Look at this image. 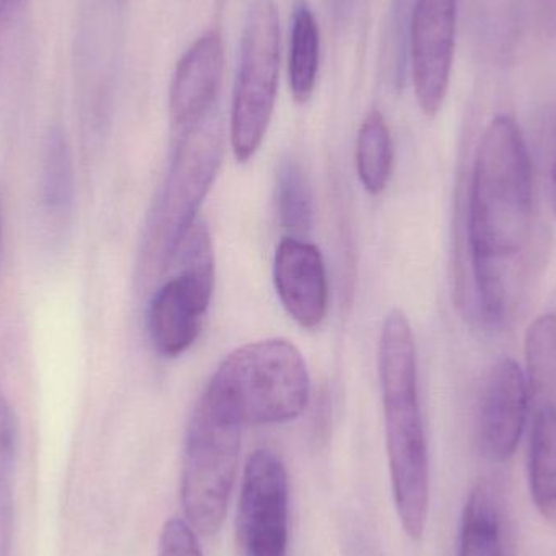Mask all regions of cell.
<instances>
[{
	"label": "cell",
	"mask_w": 556,
	"mask_h": 556,
	"mask_svg": "<svg viewBox=\"0 0 556 556\" xmlns=\"http://www.w3.org/2000/svg\"><path fill=\"white\" fill-rule=\"evenodd\" d=\"M534 228L528 146L515 117L498 114L480 137L470 181V263L483 319L500 324L511 307L515 273Z\"/></svg>",
	"instance_id": "obj_1"
},
{
	"label": "cell",
	"mask_w": 556,
	"mask_h": 556,
	"mask_svg": "<svg viewBox=\"0 0 556 556\" xmlns=\"http://www.w3.org/2000/svg\"><path fill=\"white\" fill-rule=\"evenodd\" d=\"M379 376L394 505L405 534L418 542L430 511V457L418 395L417 345L401 309H392L382 324Z\"/></svg>",
	"instance_id": "obj_2"
},
{
	"label": "cell",
	"mask_w": 556,
	"mask_h": 556,
	"mask_svg": "<svg viewBox=\"0 0 556 556\" xmlns=\"http://www.w3.org/2000/svg\"><path fill=\"white\" fill-rule=\"evenodd\" d=\"M205 392L244 427L287 424L307 407L309 371L290 340H257L231 352Z\"/></svg>",
	"instance_id": "obj_3"
},
{
	"label": "cell",
	"mask_w": 556,
	"mask_h": 556,
	"mask_svg": "<svg viewBox=\"0 0 556 556\" xmlns=\"http://www.w3.org/2000/svg\"><path fill=\"white\" fill-rule=\"evenodd\" d=\"M243 428L237 415L202 394L186 433L181 479L185 518L198 534H217L227 518Z\"/></svg>",
	"instance_id": "obj_4"
},
{
	"label": "cell",
	"mask_w": 556,
	"mask_h": 556,
	"mask_svg": "<svg viewBox=\"0 0 556 556\" xmlns=\"http://www.w3.org/2000/svg\"><path fill=\"white\" fill-rule=\"evenodd\" d=\"M224 155L220 114L212 110L182 130L162 199L150 222L143 250L147 274L165 273L195 224L199 207L214 185Z\"/></svg>",
	"instance_id": "obj_5"
},
{
	"label": "cell",
	"mask_w": 556,
	"mask_h": 556,
	"mask_svg": "<svg viewBox=\"0 0 556 556\" xmlns=\"http://www.w3.org/2000/svg\"><path fill=\"white\" fill-rule=\"evenodd\" d=\"M280 20L274 0H253L244 23L230 117L235 159L248 163L263 146L280 78Z\"/></svg>",
	"instance_id": "obj_6"
},
{
	"label": "cell",
	"mask_w": 556,
	"mask_h": 556,
	"mask_svg": "<svg viewBox=\"0 0 556 556\" xmlns=\"http://www.w3.org/2000/svg\"><path fill=\"white\" fill-rule=\"evenodd\" d=\"M176 260L181 273L156 291L147 316L152 345L166 358L182 355L198 340L214 293V248L205 225L194 224Z\"/></svg>",
	"instance_id": "obj_7"
},
{
	"label": "cell",
	"mask_w": 556,
	"mask_h": 556,
	"mask_svg": "<svg viewBox=\"0 0 556 556\" xmlns=\"http://www.w3.org/2000/svg\"><path fill=\"white\" fill-rule=\"evenodd\" d=\"M237 525L244 556H288L290 482L283 460L267 447L244 467Z\"/></svg>",
	"instance_id": "obj_8"
},
{
	"label": "cell",
	"mask_w": 556,
	"mask_h": 556,
	"mask_svg": "<svg viewBox=\"0 0 556 556\" xmlns=\"http://www.w3.org/2000/svg\"><path fill=\"white\" fill-rule=\"evenodd\" d=\"M456 28L457 0H415L408 23L412 80L428 117L440 113L450 90Z\"/></svg>",
	"instance_id": "obj_9"
},
{
	"label": "cell",
	"mask_w": 556,
	"mask_h": 556,
	"mask_svg": "<svg viewBox=\"0 0 556 556\" xmlns=\"http://www.w3.org/2000/svg\"><path fill=\"white\" fill-rule=\"evenodd\" d=\"M528 378L521 366L503 358L490 369L480 394L477 437L480 450L493 463H506L515 456L528 420Z\"/></svg>",
	"instance_id": "obj_10"
},
{
	"label": "cell",
	"mask_w": 556,
	"mask_h": 556,
	"mask_svg": "<svg viewBox=\"0 0 556 556\" xmlns=\"http://www.w3.org/2000/svg\"><path fill=\"white\" fill-rule=\"evenodd\" d=\"M274 283L281 306L304 329H316L329 311V280L323 254L301 238L287 237L274 257Z\"/></svg>",
	"instance_id": "obj_11"
},
{
	"label": "cell",
	"mask_w": 556,
	"mask_h": 556,
	"mask_svg": "<svg viewBox=\"0 0 556 556\" xmlns=\"http://www.w3.org/2000/svg\"><path fill=\"white\" fill-rule=\"evenodd\" d=\"M224 39L217 29L199 36L176 65L169 87V116L185 130L214 110L224 78Z\"/></svg>",
	"instance_id": "obj_12"
},
{
	"label": "cell",
	"mask_w": 556,
	"mask_h": 556,
	"mask_svg": "<svg viewBox=\"0 0 556 556\" xmlns=\"http://www.w3.org/2000/svg\"><path fill=\"white\" fill-rule=\"evenodd\" d=\"M459 556H511L505 505L492 483H477L467 496L460 518Z\"/></svg>",
	"instance_id": "obj_13"
},
{
	"label": "cell",
	"mask_w": 556,
	"mask_h": 556,
	"mask_svg": "<svg viewBox=\"0 0 556 556\" xmlns=\"http://www.w3.org/2000/svg\"><path fill=\"white\" fill-rule=\"evenodd\" d=\"M529 489L542 518L556 526V405L541 404L532 421Z\"/></svg>",
	"instance_id": "obj_14"
},
{
	"label": "cell",
	"mask_w": 556,
	"mask_h": 556,
	"mask_svg": "<svg viewBox=\"0 0 556 556\" xmlns=\"http://www.w3.org/2000/svg\"><path fill=\"white\" fill-rule=\"evenodd\" d=\"M320 33L313 10L304 0L294 5L291 22L288 81L291 94L298 103H306L313 97L319 74Z\"/></svg>",
	"instance_id": "obj_15"
},
{
	"label": "cell",
	"mask_w": 556,
	"mask_h": 556,
	"mask_svg": "<svg viewBox=\"0 0 556 556\" xmlns=\"http://www.w3.org/2000/svg\"><path fill=\"white\" fill-rule=\"evenodd\" d=\"M356 173L369 194L384 192L394 173V142L379 111L366 114L359 126L355 150Z\"/></svg>",
	"instance_id": "obj_16"
},
{
	"label": "cell",
	"mask_w": 556,
	"mask_h": 556,
	"mask_svg": "<svg viewBox=\"0 0 556 556\" xmlns=\"http://www.w3.org/2000/svg\"><path fill=\"white\" fill-rule=\"evenodd\" d=\"M75 169L71 142L61 127L46 134L41 155V199L51 215H62L74 202Z\"/></svg>",
	"instance_id": "obj_17"
},
{
	"label": "cell",
	"mask_w": 556,
	"mask_h": 556,
	"mask_svg": "<svg viewBox=\"0 0 556 556\" xmlns=\"http://www.w3.org/2000/svg\"><path fill=\"white\" fill-rule=\"evenodd\" d=\"M526 378L531 394L542 404L556 395V313H545L529 324L525 337Z\"/></svg>",
	"instance_id": "obj_18"
},
{
	"label": "cell",
	"mask_w": 556,
	"mask_h": 556,
	"mask_svg": "<svg viewBox=\"0 0 556 556\" xmlns=\"http://www.w3.org/2000/svg\"><path fill=\"white\" fill-rule=\"evenodd\" d=\"M16 457H18V424L15 412L0 388V556H10L15 518Z\"/></svg>",
	"instance_id": "obj_19"
},
{
	"label": "cell",
	"mask_w": 556,
	"mask_h": 556,
	"mask_svg": "<svg viewBox=\"0 0 556 556\" xmlns=\"http://www.w3.org/2000/svg\"><path fill=\"white\" fill-rule=\"evenodd\" d=\"M277 211L280 224L294 238L313 228V192L301 166L293 160L281 163L277 175Z\"/></svg>",
	"instance_id": "obj_20"
},
{
	"label": "cell",
	"mask_w": 556,
	"mask_h": 556,
	"mask_svg": "<svg viewBox=\"0 0 556 556\" xmlns=\"http://www.w3.org/2000/svg\"><path fill=\"white\" fill-rule=\"evenodd\" d=\"M408 23H410V0H392L388 46L392 75L395 84L399 85L404 81L405 67H407Z\"/></svg>",
	"instance_id": "obj_21"
},
{
	"label": "cell",
	"mask_w": 556,
	"mask_h": 556,
	"mask_svg": "<svg viewBox=\"0 0 556 556\" xmlns=\"http://www.w3.org/2000/svg\"><path fill=\"white\" fill-rule=\"evenodd\" d=\"M159 556H204L198 532L186 519L169 518L160 532Z\"/></svg>",
	"instance_id": "obj_22"
},
{
	"label": "cell",
	"mask_w": 556,
	"mask_h": 556,
	"mask_svg": "<svg viewBox=\"0 0 556 556\" xmlns=\"http://www.w3.org/2000/svg\"><path fill=\"white\" fill-rule=\"evenodd\" d=\"M529 9L538 25L547 35H556V0H528Z\"/></svg>",
	"instance_id": "obj_23"
},
{
	"label": "cell",
	"mask_w": 556,
	"mask_h": 556,
	"mask_svg": "<svg viewBox=\"0 0 556 556\" xmlns=\"http://www.w3.org/2000/svg\"><path fill=\"white\" fill-rule=\"evenodd\" d=\"M548 195L556 217V113L551 127V162H548Z\"/></svg>",
	"instance_id": "obj_24"
},
{
	"label": "cell",
	"mask_w": 556,
	"mask_h": 556,
	"mask_svg": "<svg viewBox=\"0 0 556 556\" xmlns=\"http://www.w3.org/2000/svg\"><path fill=\"white\" fill-rule=\"evenodd\" d=\"M327 3H329L330 15L339 25L349 22L355 12L356 0H327Z\"/></svg>",
	"instance_id": "obj_25"
},
{
	"label": "cell",
	"mask_w": 556,
	"mask_h": 556,
	"mask_svg": "<svg viewBox=\"0 0 556 556\" xmlns=\"http://www.w3.org/2000/svg\"><path fill=\"white\" fill-rule=\"evenodd\" d=\"M0 241H2V207H0Z\"/></svg>",
	"instance_id": "obj_26"
}]
</instances>
